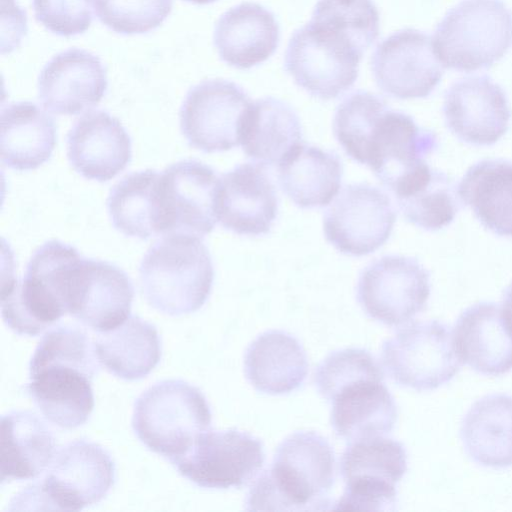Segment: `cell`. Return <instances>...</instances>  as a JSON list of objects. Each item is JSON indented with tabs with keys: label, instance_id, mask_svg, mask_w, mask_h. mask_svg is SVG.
Here are the masks:
<instances>
[{
	"label": "cell",
	"instance_id": "cell-1",
	"mask_svg": "<svg viewBox=\"0 0 512 512\" xmlns=\"http://www.w3.org/2000/svg\"><path fill=\"white\" fill-rule=\"evenodd\" d=\"M333 132L345 153L365 164L391 191L403 177L426 162L438 147L437 135L392 110L380 96L357 90L337 107Z\"/></svg>",
	"mask_w": 512,
	"mask_h": 512
},
{
	"label": "cell",
	"instance_id": "cell-2",
	"mask_svg": "<svg viewBox=\"0 0 512 512\" xmlns=\"http://www.w3.org/2000/svg\"><path fill=\"white\" fill-rule=\"evenodd\" d=\"M98 363L94 343L84 331L53 327L32 355L25 389L49 422L66 429L79 427L94 408L91 382Z\"/></svg>",
	"mask_w": 512,
	"mask_h": 512
},
{
	"label": "cell",
	"instance_id": "cell-3",
	"mask_svg": "<svg viewBox=\"0 0 512 512\" xmlns=\"http://www.w3.org/2000/svg\"><path fill=\"white\" fill-rule=\"evenodd\" d=\"M335 472L334 450L323 436L313 431L292 433L250 488L246 510H328Z\"/></svg>",
	"mask_w": 512,
	"mask_h": 512
},
{
	"label": "cell",
	"instance_id": "cell-4",
	"mask_svg": "<svg viewBox=\"0 0 512 512\" xmlns=\"http://www.w3.org/2000/svg\"><path fill=\"white\" fill-rule=\"evenodd\" d=\"M201 237L173 233L162 236L144 255L139 278L150 306L179 316L199 310L209 298L214 266Z\"/></svg>",
	"mask_w": 512,
	"mask_h": 512
},
{
	"label": "cell",
	"instance_id": "cell-5",
	"mask_svg": "<svg viewBox=\"0 0 512 512\" xmlns=\"http://www.w3.org/2000/svg\"><path fill=\"white\" fill-rule=\"evenodd\" d=\"M211 420V410L201 390L172 379L154 384L138 397L132 427L149 450L171 463L209 430Z\"/></svg>",
	"mask_w": 512,
	"mask_h": 512
},
{
	"label": "cell",
	"instance_id": "cell-6",
	"mask_svg": "<svg viewBox=\"0 0 512 512\" xmlns=\"http://www.w3.org/2000/svg\"><path fill=\"white\" fill-rule=\"evenodd\" d=\"M432 42L444 68L487 69L512 44V11L501 0H463L438 24Z\"/></svg>",
	"mask_w": 512,
	"mask_h": 512
},
{
	"label": "cell",
	"instance_id": "cell-7",
	"mask_svg": "<svg viewBox=\"0 0 512 512\" xmlns=\"http://www.w3.org/2000/svg\"><path fill=\"white\" fill-rule=\"evenodd\" d=\"M115 481V464L100 445L72 441L56 451L40 483L27 487L16 504L79 511L100 502Z\"/></svg>",
	"mask_w": 512,
	"mask_h": 512
},
{
	"label": "cell",
	"instance_id": "cell-8",
	"mask_svg": "<svg viewBox=\"0 0 512 512\" xmlns=\"http://www.w3.org/2000/svg\"><path fill=\"white\" fill-rule=\"evenodd\" d=\"M362 56L344 36L310 21L292 34L284 68L311 96L331 100L354 85Z\"/></svg>",
	"mask_w": 512,
	"mask_h": 512
},
{
	"label": "cell",
	"instance_id": "cell-9",
	"mask_svg": "<svg viewBox=\"0 0 512 512\" xmlns=\"http://www.w3.org/2000/svg\"><path fill=\"white\" fill-rule=\"evenodd\" d=\"M352 441L340 459V473L346 486L335 509L394 511L396 484L407 471L405 447L383 435Z\"/></svg>",
	"mask_w": 512,
	"mask_h": 512
},
{
	"label": "cell",
	"instance_id": "cell-10",
	"mask_svg": "<svg viewBox=\"0 0 512 512\" xmlns=\"http://www.w3.org/2000/svg\"><path fill=\"white\" fill-rule=\"evenodd\" d=\"M381 359L396 384L416 391L442 386L462 365L447 325L437 320L415 322L399 330L383 342Z\"/></svg>",
	"mask_w": 512,
	"mask_h": 512
},
{
	"label": "cell",
	"instance_id": "cell-11",
	"mask_svg": "<svg viewBox=\"0 0 512 512\" xmlns=\"http://www.w3.org/2000/svg\"><path fill=\"white\" fill-rule=\"evenodd\" d=\"M430 296V274L413 257L385 255L366 266L357 300L372 319L395 327L422 312Z\"/></svg>",
	"mask_w": 512,
	"mask_h": 512
},
{
	"label": "cell",
	"instance_id": "cell-12",
	"mask_svg": "<svg viewBox=\"0 0 512 512\" xmlns=\"http://www.w3.org/2000/svg\"><path fill=\"white\" fill-rule=\"evenodd\" d=\"M252 101L236 83L209 79L193 86L179 112L180 130L189 146L205 153L240 145L245 115Z\"/></svg>",
	"mask_w": 512,
	"mask_h": 512
},
{
	"label": "cell",
	"instance_id": "cell-13",
	"mask_svg": "<svg viewBox=\"0 0 512 512\" xmlns=\"http://www.w3.org/2000/svg\"><path fill=\"white\" fill-rule=\"evenodd\" d=\"M264 462L262 441L233 428L201 433L191 448L171 464L199 487L228 489L247 485Z\"/></svg>",
	"mask_w": 512,
	"mask_h": 512
},
{
	"label": "cell",
	"instance_id": "cell-14",
	"mask_svg": "<svg viewBox=\"0 0 512 512\" xmlns=\"http://www.w3.org/2000/svg\"><path fill=\"white\" fill-rule=\"evenodd\" d=\"M396 212L390 197L368 183L346 185L325 211V238L339 252L360 257L375 252L390 237Z\"/></svg>",
	"mask_w": 512,
	"mask_h": 512
},
{
	"label": "cell",
	"instance_id": "cell-15",
	"mask_svg": "<svg viewBox=\"0 0 512 512\" xmlns=\"http://www.w3.org/2000/svg\"><path fill=\"white\" fill-rule=\"evenodd\" d=\"M219 177L195 159H184L160 172L158 200L162 236L185 233L203 237L215 227Z\"/></svg>",
	"mask_w": 512,
	"mask_h": 512
},
{
	"label": "cell",
	"instance_id": "cell-16",
	"mask_svg": "<svg viewBox=\"0 0 512 512\" xmlns=\"http://www.w3.org/2000/svg\"><path fill=\"white\" fill-rule=\"evenodd\" d=\"M429 35L416 29L397 31L379 43L371 58L375 82L397 99L425 98L443 76Z\"/></svg>",
	"mask_w": 512,
	"mask_h": 512
},
{
	"label": "cell",
	"instance_id": "cell-17",
	"mask_svg": "<svg viewBox=\"0 0 512 512\" xmlns=\"http://www.w3.org/2000/svg\"><path fill=\"white\" fill-rule=\"evenodd\" d=\"M443 114L450 132L474 146H490L500 140L512 115L504 90L488 76L455 82L445 94Z\"/></svg>",
	"mask_w": 512,
	"mask_h": 512
},
{
	"label": "cell",
	"instance_id": "cell-18",
	"mask_svg": "<svg viewBox=\"0 0 512 512\" xmlns=\"http://www.w3.org/2000/svg\"><path fill=\"white\" fill-rule=\"evenodd\" d=\"M277 213V193L264 166L239 164L220 177L216 217L226 230L239 235H264L270 232Z\"/></svg>",
	"mask_w": 512,
	"mask_h": 512
},
{
	"label": "cell",
	"instance_id": "cell-19",
	"mask_svg": "<svg viewBox=\"0 0 512 512\" xmlns=\"http://www.w3.org/2000/svg\"><path fill=\"white\" fill-rule=\"evenodd\" d=\"M107 87L100 58L78 48L56 54L41 70L37 83L44 109L59 115H77L98 105Z\"/></svg>",
	"mask_w": 512,
	"mask_h": 512
},
{
	"label": "cell",
	"instance_id": "cell-20",
	"mask_svg": "<svg viewBox=\"0 0 512 512\" xmlns=\"http://www.w3.org/2000/svg\"><path fill=\"white\" fill-rule=\"evenodd\" d=\"M67 158L84 178L106 182L130 163L131 138L121 122L108 112L90 111L77 119L68 132Z\"/></svg>",
	"mask_w": 512,
	"mask_h": 512
},
{
	"label": "cell",
	"instance_id": "cell-21",
	"mask_svg": "<svg viewBox=\"0 0 512 512\" xmlns=\"http://www.w3.org/2000/svg\"><path fill=\"white\" fill-rule=\"evenodd\" d=\"M133 298V284L122 269L84 257L69 315L98 333L106 332L130 316Z\"/></svg>",
	"mask_w": 512,
	"mask_h": 512
},
{
	"label": "cell",
	"instance_id": "cell-22",
	"mask_svg": "<svg viewBox=\"0 0 512 512\" xmlns=\"http://www.w3.org/2000/svg\"><path fill=\"white\" fill-rule=\"evenodd\" d=\"M452 337L461 363L478 373L499 376L512 370V337L497 304L479 302L466 308L455 323Z\"/></svg>",
	"mask_w": 512,
	"mask_h": 512
},
{
	"label": "cell",
	"instance_id": "cell-23",
	"mask_svg": "<svg viewBox=\"0 0 512 512\" xmlns=\"http://www.w3.org/2000/svg\"><path fill=\"white\" fill-rule=\"evenodd\" d=\"M213 40L221 60L237 69H249L275 52L280 28L271 11L257 3L244 2L221 15Z\"/></svg>",
	"mask_w": 512,
	"mask_h": 512
},
{
	"label": "cell",
	"instance_id": "cell-24",
	"mask_svg": "<svg viewBox=\"0 0 512 512\" xmlns=\"http://www.w3.org/2000/svg\"><path fill=\"white\" fill-rule=\"evenodd\" d=\"M244 371L249 383L269 395L298 389L308 375V359L300 342L281 330L260 334L246 349Z\"/></svg>",
	"mask_w": 512,
	"mask_h": 512
},
{
	"label": "cell",
	"instance_id": "cell-25",
	"mask_svg": "<svg viewBox=\"0 0 512 512\" xmlns=\"http://www.w3.org/2000/svg\"><path fill=\"white\" fill-rule=\"evenodd\" d=\"M0 124V155L5 166L34 170L50 159L56 145V125L38 105L9 103L1 109Z\"/></svg>",
	"mask_w": 512,
	"mask_h": 512
},
{
	"label": "cell",
	"instance_id": "cell-26",
	"mask_svg": "<svg viewBox=\"0 0 512 512\" xmlns=\"http://www.w3.org/2000/svg\"><path fill=\"white\" fill-rule=\"evenodd\" d=\"M343 176L339 156L304 142L278 164V182L283 193L299 208L328 205L337 195Z\"/></svg>",
	"mask_w": 512,
	"mask_h": 512
},
{
	"label": "cell",
	"instance_id": "cell-27",
	"mask_svg": "<svg viewBox=\"0 0 512 512\" xmlns=\"http://www.w3.org/2000/svg\"><path fill=\"white\" fill-rule=\"evenodd\" d=\"M331 402V426L337 436L348 440L389 433L398 416L395 400L383 380L349 384Z\"/></svg>",
	"mask_w": 512,
	"mask_h": 512
},
{
	"label": "cell",
	"instance_id": "cell-28",
	"mask_svg": "<svg viewBox=\"0 0 512 512\" xmlns=\"http://www.w3.org/2000/svg\"><path fill=\"white\" fill-rule=\"evenodd\" d=\"M301 143L300 120L290 105L274 97L251 103L243 122L240 145L254 163L278 166Z\"/></svg>",
	"mask_w": 512,
	"mask_h": 512
},
{
	"label": "cell",
	"instance_id": "cell-29",
	"mask_svg": "<svg viewBox=\"0 0 512 512\" xmlns=\"http://www.w3.org/2000/svg\"><path fill=\"white\" fill-rule=\"evenodd\" d=\"M454 180L426 162L399 180L391 192L404 218L426 231H437L455 219L460 198Z\"/></svg>",
	"mask_w": 512,
	"mask_h": 512
},
{
	"label": "cell",
	"instance_id": "cell-30",
	"mask_svg": "<svg viewBox=\"0 0 512 512\" xmlns=\"http://www.w3.org/2000/svg\"><path fill=\"white\" fill-rule=\"evenodd\" d=\"M460 438L477 464L505 468L512 465V396L490 394L477 400L464 416Z\"/></svg>",
	"mask_w": 512,
	"mask_h": 512
},
{
	"label": "cell",
	"instance_id": "cell-31",
	"mask_svg": "<svg viewBox=\"0 0 512 512\" xmlns=\"http://www.w3.org/2000/svg\"><path fill=\"white\" fill-rule=\"evenodd\" d=\"M55 438L30 411H12L1 417V483L39 476L56 453Z\"/></svg>",
	"mask_w": 512,
	"mask_h": 512
},
{
	"label": "cell",
	"instance_id": "cell-32",
	"mask_svg": "<svg viewBox=\"0 0 512 512\" xmlns=\"http://www.w3.org/2000/svg\"><path fill=\"white\" fill-rule=\"evenodd\" d=\"M460 201L492 233L512 238V162L485 159L471 165L458 187Z\"/></svg>",
	"mask_w": 512,
	"mask_h": 512
},
{
	"label": "cell",
	"instance_id": "cell-33",
	"mask_svg": "<svg viewBox=\"0 0 512 512\" xmlns=\"http://www.w3.org/2000/svg\"><path fill=\"white\" fill-rule=\"evenodd\" d=\"M94 349L107 371L133 381L146 377L159 363L161 339L154 325L138 316H129L116 328L100 332Z\"/></svg>",
	"mask_w": 512,
	"mask_h": 512
},
{
	"label": "cell",
	"instance_id": "cell-34",
	"mask_svg": "<svg viewBox=\"0 0 512 512\" xmlns=\"http://www.w3.org/2000/svg\"><path fill=\"white\" fill-rule=\"evenodd\" d=\"M159 177V171L146 169L127 174L112 187L107 211L117 231L142 240L162 235Z\"/></svg>",
	"mask_w": 512,
	"mask_h": 512
},
{
	"label": "cell",
	"instance_id": "cell-35",
	"mask_svg": "<svg viewBox=\"0 0 512 512\" xmlns=\"http://www.w3.org/2000/svg\"><path fill=\"white\" fill-rule=\"evenodd\" d=\"M311 21L341 34L362 55L379 35V12L373 0H318Z\"/></svg>",
	"mask_w": 512,
	"mask_h": 512
},
{
	"label": "cell",
	"instance_id": "cell-36",
	"mask_svg": "<svg viewBox=\"0 0 512 512\" xmlns=\"http://www.w3.org/2000/svg\"><path fill=\"white\" fill-rule=\"evenodd\" d=\"M363 379L383 380L384 374L371 353L361 348L330 353L314 372L315 386L328 401L343 387Z\"/></svg>",
	"mask_w": 512,
	"mask_h": 512
},
{
	"label": "cell",
	"instance_id": "cell-37",
	"mask_svg": "<svg viewBox=\"0 0 512 512\" xmlns=\"http://www.w3.org/2000/svg\"><path fill=\"white\" fill-rule=\"evenodd\" d=\"M173 0H94L95 14L110 30L143 34L160 26L171 13Z\"/></svg>",
	"mask_w": 512,
	"mask_h": 512
},
{
	"label": "cell",
	"instance_id": "cell-38",
	"mask_svg": "<svg viewBox=\"0 0 512 512\" xmlns=\"http://www.w3.org/2000/svg\"><path fill=\"white\" fill-rule=\"evenodd\" d=\"M93 0H33L35 19L64 37L84 33L93 20Z\"/></svg>",
	"mask_w": 512,
	"mask_h": 512
},
{
	"label": "cell",
	"instance_id": "cell-39",
	"mask_svg": "<svg viewBox=\"0 0 512 512\" xmlns=\"http://www.w3.org/2000/svg\"><path fill=\"white\" fill-rule=\"evenodd\" d=\"M500 310L504 326L512 337V282L504 291Z\"/></svg>",
	"mask_w": 512,
	"mask_h": 512
},
{
	"label": "cell",
	"instance_id": "cell-40",
	"mask_svg": "<svg viewBox=\"0 0 512 512\" xmlns=\"http://www.w3.org/2000/svg\"><path fill=\"white\" fill-rule=\"evenodd\" d=\"M196 5H206L215 2L216 0H184Z\"/></svg>",
	"mask_w": 512,
	"mask_h": 512
}]
</instances>
